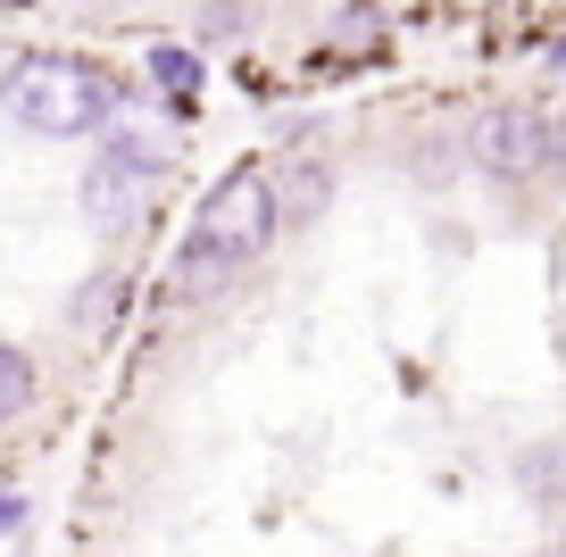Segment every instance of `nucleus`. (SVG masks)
Listing matches in <instances>:
<instances>
[{
  "instance_id": "obj_1",
  "label": "nucleus",
  "mask_w": 566,
  "mask_h": 557,
  "mask_svg": "<svg viewBox=\"0 0 566 557\" xmlns=\"http://www.w3.org/2000/svg\"><path fill=\"white\" fill-rule=\"evenodd\" d=\"M283 209H275V175L266 167H233L209 183V200L192 209V233L176 242V292L184 299H217L275 250Z\"/></svg>"
},
{
  "instance_id": "obj_2",
  "label": "nucleus",
  "mask_w": 566,
  "mask_h": 557,
  "mask_svg": "<svg viewBox=\"0 0 566 557\" xmlns=\"http://www.w3.org/2000/svg\"><path fill=\"white\" fill-rule=\"evenodd\" d=\"M125 84L84 51H25L0 67V117L34 141H84L117 117Z\"/></svg>"
},
{
  "instance_id": "obj_3",
  "label": "nucleus",
  "mask_w": 566,
  "mask_h": 557,
  "mask_svg": "<svg viewBox=\"0 0 566 557\" xmlns=\"http://www.w3.org/2000/svg\"><path fill=\"white\" fill-rule=\"evenodd\" d=\"M549 158V117L525 101H492L475 125H467V167L483 175V183H500V192H516V183H533Z\"/></svg>"
},
{
  "instance_id": "obj_4",
  "label": "nucleus",
  "mask_w": 566,
  "mask_h": 557,
  "mask_svg": "<svg viewBox=\"0 0 566 557\" xmlns=\"http://www.w3.org/2000/svg\"><path fill=\"white\" fill-rule=\"evenodd\" d=\"M142 75H150V101H167L176 117H192V108H200V84H209V67H200L192 42H150Z\"/></svg>"
},
{
  "instance_id": "obj_5",
  "label": "nucleus",
  "mask_w": 566,
  "mask_h": 557,
  "mask_svg": "<svg viewBox=\"0 0 566 557\" xmlns=\"http://www.w3.org/2000/svg\"><path fill=\"white\" fill-rule=\"evenodd\" d=\"M134 200H142V175H125L117 158H101V167L84 175V225H101V233H117V225H134Z\"/></svg>"
},
{
  "instance_id": "obj_6",
  "label": "nucleus",
  "mask_w": 566,
  "mask_h": 557,
  "mask_svg": "<svg viewBox=\"0 0 566 557\" xmlns=\"http://www.w3.org/2000/svg\"><path fill=\"white\" fill-rule=\"evenodd\" d=\"M101 134H108V150H101V158H117V167H125V175H142V183H159V175L176 167V141H159V134H134V125H117V117H108Z\"/></svg>"
},
{
  "instance_id": "obj_7",
  "label": "nucleus",
  "mask_w": 566,
  "mask_h": 557,
  "mask_svg": "<svg viewBox=\"0 0 566 557\" xmlns=\"http://www.w3.org/2000/svg\"><path fill=\"white\" fill-rule=\"evenodd\" d=\"M34 391H42V366L25 358L18 341H0V433H9V424L34 408Z\"/></svg>"
},
{
  "instance_id": "obj_8",
  "label": "nucleus",
  "mask_w": 566,
  "mask_h": 557,
  "mask_svg": "<svg viewBox=\"0 0 566 557\" xmlns=\"http://www.w3.org/2000/svg\"><path fill=\"white\" fill-rule=\"evenodd\" d=\"M334 200V167H308V175H292V192L275 183V209H283V225H308V217Z\"/></svg>"
},
{
  "instance_id": "obj_9",
  "label": "nucleus",
  "mask_w": 566,
  "mask_h": 557,
  "mask_svg": "<svg viewBox=\"0 0 566 557\" xmlns=\"http://www.w3.org/2000/svg\"><path fill=\"white\" fill-rule=\"evenodd\" d=\"M117 308H125V275H117V266H101V275H92L84 283V299H75V325H117Z\"/></svg>"
},
{
  "instance_id": "obj_10",
  "label": "nucleus",
  "mask_w": 566,
  "mask_h": 557,
  "mask_svg": "<svg viewBox=\"0 0 566 557\" xmlns=\"http://www.w3.org/2000/svg\"><path fill=\"white\" fill-rule=\"evenodd\" d=\"M375 34H384V9H375V0H350L334 18V51H358V42H375Z\"/></svg>"
},
{
  "instance_id": "obj_11",
  "label": "nucleus",
  "mask_w": 566,
  "mask_h": 557,
  "mask_svg": "<svg viewBox=\"0 0 566 557\" xmlns=\"http://www.w3.org/2000/svg\"><path fill=\"white\" fill-rule=\"evenodd\" d=\"M250 25H259L250 0H200V34H250Z\"/></svg>"
},
{
  "instance_id": "obj_12",
  "label": "nucleus",
  "mask_w": 566,
  "mask_h": 557,
  "mask_svg": "<svg viewBox=\"0 0 566 557\" xmlns=\"http://www.w3.org/2000/svg\"><path fill=\"white\" fill-rule=\"evenodd\" d=\"M542 167H558V175H566V117H549V158H542Z\"/></svg>"
},
{
  "instance_id": "obj_13",
  "label": "nucleus",
  "mask_w": 566,
  "mask_h": 557,
  "mask_svg": "<svg viewBox=\"0 0 566 557\" xmlns=\"http://www.w3.org/2000/svg\"><path fill=\"white\" fill-rule=\"evenodd\" d=\"M18 516H25V507H18V500H9V491H0V533H9V524H18Z\"/></svg>"
},
{
  "instance_id": "obj_14",
  "label": "nucleus",
  "mask_w": 566,
  "mask_h": 557,
  "mask_svg": "<svg viewBox=\"0 0 566 557\" xmlns=\"http://www.w3.org/2000/svg\"><path fill=\"white\" fill-rule=\"evenodd\" d=\"M549 75H566V34H558V42H549Z\"/></svg>"
},
{
  "instance_id": "obj_15",
  "label": "nucleus",
  "mask_w": 566,
  "mask_h": 557,
  "mask_svg": "<svg viewBox=\"0 0 566 557\" xmlns=\"http://www.w3.org/2000/svg\"><path fill=\"white\" fill-rule=\"evenodd\" d=\"M18 9H34V0H18Z\"/></svg>"
}]
</instances>
